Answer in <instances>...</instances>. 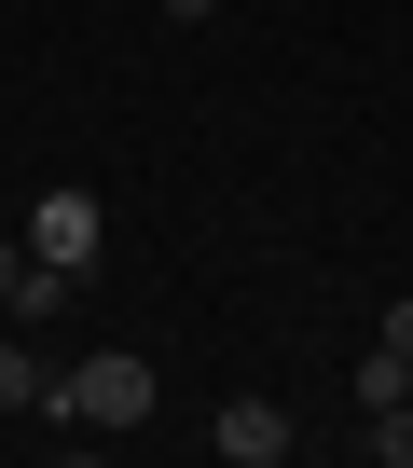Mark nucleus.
<instances>
[{"label":"nucleus","mask_w":413,"mask_h":468,"mask_svg":"<svg viewBox=\"0 0 413 468\" xmlns=\"http://www.w3.org/2000/svg\"><path fill=\"white\" fill-rule=\"evenodd\" d=\"M56 413H69V427H138V413H152V358H83V372H56Z\"/></svg>","instance_id":"1"},{"label":"nucleus","mask_w":413,"mask_h":468,"mask_svg":"<svg viewBox=\"0 0 413 468\" xmlns=\"http://www.w3.org/2000/svg\"><path fill=\"white\" fill-rule=\"evenodd\" d=\"M28 262H56V276L97 262V207H83V193H42V207H28Z\"/></svg>","instance_id":"2"},{"label":"nucleus","mask_w":413,"mask_h":468,"mask_svg":"<svg viewBox=\"0 0 413 468\" xmlns=\"http://www.w3.org/2000/svg\"><path fill=\"white\" fill-rule=\"evenodd\" d=\"M290 441H303V427H290L276 399H221V454H235V468H276Z\"/></svg>","instance_id":"3"},{"label":"nucleus","mask_w":413,"mask_h":468,"mask_svg":"<svg viewBox=\"0 0 413 468\" xmlns=\"http://www.w3.org/2000/svg\"><path fill=\"white\" fill-rule=\"evenodd\" d=\"M0 413H56V358L28 345V317L0 331Z\"/></svg>","instance_id":"4"},{"label":"nucleus","mask_w":413,"mask_h":468,"mask_svg":"<svg viewBox=\"0 0 413 468\" xmlns=\"http://www.w3.org/2000/svg\"><path fill=\"white\" fill-rule=\"evenodd\" d=\"M386 399H413V358H399V345H372V358H358V413H386Z\"/></svg>","instance_id":"5"},{"label":"nucleus","mask_w":413,"mask_h":468,"mask_svg":"<svg viewBox=\"0 0 413 468\" xmlns=\"http://www.w3.org/2000/svg\"><path fill=\"white\" fill-rule=\"evenodd\" d=\"M358 441H372V454H386V468H413V399H386V413H372V427H358Z\"/></svg>","instance_id":"6"},{"label":"nucleus","mask_w":413,"mask_h":468,"mask_svg":"<svg viewBox=\"0 0 413 468\" xmlns=\"http://www.w3.org/2000/svg\"><path fill=\"white\" fill-rule=\"evenodd\" d=\"M28 290V234H0V303H15Z\"/></svg>","instance_id":"7"},{"label":"nucleus","mask_w":413,"mask_h":468,"mask_svg":"<svg viewBox=\"0 0 413 468\" xmlns=\"http://www.w3.org/2000/svg\"><path fill=\"white\" fill-rule=\"evenodd\" d=\"M386 345H399V358H413V303H386Z\"/></svg>","instance_id":"8"},{"label":"nucleus","mask_w":413,"mask_h":468,"mask_svg":"<svg viewBox=\"0 0 413 468\" xmlns=\"http://www.w3.org/2000/svg\"><path fill=\"white\" fill-rule=\"evenodd\" d=\"M165 15H179V28H193V15H221V0H165Z\"/></svg>","instance_id":"9"}]
</instances>
